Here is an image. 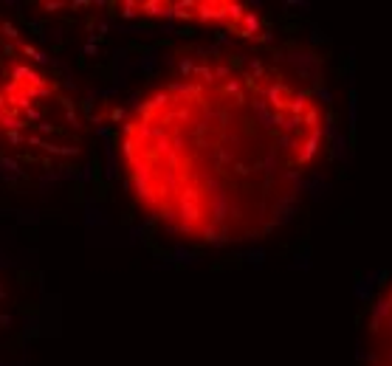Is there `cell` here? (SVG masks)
<instances>
[{"label": "cell", "mask_w": 392, "mask_h": 366, "mask_svg": "<svg viewBox=\"0 0 392 366\" xmlns=\"http://www.w3.org/2000/svg\"><path fill=\"white\" fill-rule=\"evenodd\" d=\"M330 138L322 96L282 65L203 54L147 87L116 135L133 203L198 245L285 226Z\"/></svg>", "instance_id": "6da1fadb"}, {"label": "cell", "mask_w": 392, "mask_h": 366, "mask_svg": "<svg viewBox=\"0 0 392 366\" xmlns=\"http://www.w3.org/2000/svg\"><path fill=\"white\" fill-rule=\"evenodd\" d=\"M79 110L45 51L0 9V166H43L79 149Z\"/></svg>", "instance_id": "7a4b0ae2"}, {"label": "cell", "mask_w": 392, "mask_h": 366, "mask_svg": "<svg viewBox=\"0 0 392 366\" xmlns=\"http://www.w3.org/2000/svg\"><path fill=\"white\" fill-rule=\"evenodd\" d=\"M367 366H392V282L381 290L370 310Z\"/></svg>", "instance_id": "3957f363"}]
</instances>
